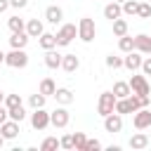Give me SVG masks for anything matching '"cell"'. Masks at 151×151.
<instances>
[{
  "label": "cell",
  "mask_w": 151,
  "mask_h": 151,
  "mask_svg": "<svg viewBox=\"0 0 151 151\" xmlns=\"http://www.w3.org/2000/svg\"><path fill=\"white\" fill-rule=\"evenodd\" d=\"M116 101H118V97L113 94V90H111V92H101V94H99V101H97L99 116L104 118V116L113 113V111H116Z\"/></svg>",
  "instance_id": "1"
},
{
  "label": "cell",
  "mask_w": 151,
  "mask_h": 151,
  "mask_svg": "<svg viewBox=\"0 0 151 151\" xmlns=\"http://www.w3.org/2000/svg\"><path fill=\"white\" fill-rule=\"evenodd\" d=\"M94 35H97V26H94V21H92L90 17H83V19L78 21V38H80L83 42H92Z\"/></svg>",
  "instance_id": "2"
},
{
  "label": "cell",
  "mask_w": 151,
  "mask_h": 151,
  "mask_svg": "<svg viewBox=\"0 0 151 151\" xmlns=\"http://www.w3.org/2000/svg\"><path fill=\"white\" fill-rule=\"evenodd\" d=\"M54 35H57V47H66V45H71V40L78 35V26H76V24H61V28H59Z\"/></svg>",
  "instance_id": "3"
},
{
  "label": "cell",
  "mask_w": 151,
  "mask_h": 151,
  "mask_svg": "<svg viewBox=\"0 0 151 151\" xmlns=\"http://www.w3.org/2000/svg\"><path fill=\"white\" fill-rule=\"evenodd\" d=\"M5 64L12 68H26L28 66V54L24 50H12L9 54H5Z\"/></svg>",
  "instance_id": "4"
},
{
  "label": "cell",
  "mask_w": 151,
  "mask_h": 151,
  "mask_svg": "<svg viewBox=\"0 0 151 151\" xmlns=\"http://www.w3.org/2000/svg\"><path fill=\"white\" fill-rule=\"evenodd\" d=\"M47 125H52V123H50V113L45 111V106L42 109H33V113H31V127L33 130H45Z\"/></svg>",
  "instance_id": "5"
},
{
  "label": "cell",
  "mask_w": 151,
  "mask_h": 151,
  "mask_svg": "<svg viewBox=\"0 0 151 151\" xmlns=\"http://www.w3.org/2000/svg\"><path fill=\"white\" fill-rule=\"evenodd\" d=\"M132 125H134L137 130H146V127H151V109H149V106L137 109L134 116H132Z\"/></svg>",
  "instance_id": "6"
},
{
  "label": "cell",
  "mask_w": 151,
  "mask_h": 151,
  "mask_svg": "<svg viewBox=\"0 0 151 151\" xmlns=\"http://www.w3.org/2000/svg\"><path fill=\"white\" fill-rule=\"evenodd\" d=\"M68 120H71V113H68L64 106H59V109H54V111L50 113V123H52L54 127H66Z\"/></svg>",
  "instance_id": "7"
},
{
  "label": "cell",
  "mask_w": 151,
  "mask_h": 151,
  "mask_svg": "<svg viewBox=\"0 0 151 151\" xmlns=\"http://www.w3.org/2000/svg\"><path fill=\"white\" fill-rule=\"evenodd\" d=\"M130 87H132V92L146 94V97H149V92H151V85H149L146 76H132V78H130Z\"/></svg>",
  "instance_id": "8"
},
{
  "label": "cell",
  "mask_w": 151,
  "mask_h": 151,
  "mask_svg": "<svg viewBox=\"0 0 151 151\" xmlns=\"http://www.w3.org/2000/svg\"><path fill=\"white\" fill-rule=\"evenodd\" d=\"M104 130L106 132H120L123 130V116L120 113H109V116H104Z\"/></svg>",
  "instance_id": "9"
},
{
  "label": "cell",
  "mask_w": 151,
  "mask_h": 151,
  "mask_svg": "<svg viewBox=\"0 0 151 151\" xmlns=\"http://www.w3.org/2000/svg\"><path fill=\"white\" fill-rule=\"evenodd\" d=\"M142 52H137V50H132V52H127V57H123V66L125 68H130L132 73L137 71V68H142Z\"/></svg>",
  "instance_id": "10"
},
{
  "label": "cell",
  "mask_w": 151,
  "mask_h": 151,
  "mask_svg": "<svg viewBox=\"0 0 151 151\" xmlns=\"http://www.w3.org/2000/svg\"><path fill=\"white\" fill-rule=\"evenodd\" d=\"M0 132H2L5 139H14V137L19 134V123L12 120V118H7L5 123H0Z\"/></svg>",
  "instance_id": "11"
},
{
  "label": "cell",
  "mask_w": 151,
  "mask_h": 151,
  "mask_svg": "<svg viewBox=\"0 0 151 151\" xmlns=\"http://www.w3.org/2000/svg\"><path fill=\"white\" fill-rule=\"evenodd\" d=\"M134 50L142 52V54H151V38H149L146 33L134 35Z\"/></svg>",
  "instance_id": "12"
},
{
  "label": "cell",
  "mask_w": 151,
  "mask_h": 151,
  "mask_svg": "<svg viewBox=\"0 0 151 151\" xmlns=\"http://www.w3.org/2000/svg\"><path fill=\"white\" fill-rule=\"evenodd\" d=\"M61 59H64V54H59L57 50H45V66L47 68H59Z\"/></svg>",
  "instance_id": "13"
},
{
  "label": "cell",
  "mask_w": 151,
  "mask_h": 151,
  "mask_svg": "<svg viewBox=\"0 0 151 151\" xmlns=\"http://www.w3.org/2000/svg\"><path fill=\"white\" fill-rule=\"evenodd\" d=\"M104 17H106V19H111V21H116L118 17H123V5H120V2H116V0H113V2H109V5L104 7Z\"/></svg>",
  "instance_id": "14"
},
{
  "label": "cell",
  "mask_w": 151,
  "mask_h": 151,
  "mask_svg": "<svg viewBox=\"0 0 151 151\" xmlns=\"http://www.w3.org/2000/svg\"><path fill=\"white\" fill-rule=\"evenodd\" d=\"M45 19L50 21V24H61V19H64V12H61V7H57V5H50L47 9H45Z\"/></svg>",
  "instance_id": "15"
},
{
  "label": "cell",
  "mask_w": 151,
  "mask_h": 151,
  "mask_svg": "<svg viewBox=\"0 0 151 151\" xmlns=\"http://www.w3.org/2000/svg\"><path fill=\"white\" fill-rule=\"evenodd\" d=\"M26 33H28L31 38H40V35L45 33L42 21H40V19H28V21H26Z\"/></svg>",
  "instance_id": "16"
},
{
  "label": "cell",
  "mask_w": 151,
  "mask_h": 151,
  "mask_svg": "<svg viewBox=\"0 0 151 151\" xmlns=\"http://www.w3.org/2000/svg\"><path fill=\"white\" fill-rule=\"evenodd\" d=\"M28 33L26 31H21V33H12V38H9V45H12V50H24L26 45H28Z\"/></svg>",
  "instance_id": "17"
},
{
  "label": "cell",
  "mask_w": 151,
  "mask_h": 151,
  "mask_svg": "<svg viewBox=\"0 0 151 151\" xmlns=\"http://www.w3.org/2000/svg\"><path fill=\"white\" fill-rule=\"evenodd\" d=\"M78 66H80V59H78L76 54H64V59H61V68H64L66 73L78 71Z\"/></svg>",
  "instance_id": "18"
},
{
  "label": "cell",
  "mask_w": 151,
  "mask_h": 151,
  "mask_svg": "<svg viewBox=\"0 0 151 151\" xmlns=\"http://www.w3.org/2000/svg\"><path fill=\"white\" fill-rule=\"evenodd\" d=\"M54 99H57L61 106H68V104L73 101V92H71L68 87H57V92H54Z\"/></svg>",
  "instance_id": "19"
},
{
  "label": "cell",
  "mask_w": 151,
  "mask_h": 151,
  "mask_svg": "<svg viewBox=\"0 0 151 151\" xmlns=\"http://www.w3.org/2000/svg\"><path fill=\"white\" fill-rule=\"evenodd\" d=\"M149 146V137L144 134V132H137V134H132L130 137V149H146Z\"/></svg>",
  "instance_id": "20"
},
{
  "label": "cell",
  "mask_w": 151,
  "mask_h": 151,
  "mask_svg": "<svg viewBox=\"0 0 151 151\" xmlns=\"http://www.w3.org/2000/svg\"><path fill=\"white\" fill-rule=\"evenodd\" d=\"M38 42H40L42 50H54V47H57V35H54V33H42V35L38 38Z\"/></svg>",
  "instance_id": "21"
},
{
  "label": "cell",
  "mask_w": 151,
  "mask_h": 151,
  "mask_svg": "<svg viewBox=\"0 0 151 151\" xmlns=\"http://www.w3.org/2000/svg\"><path fill=\"white\" fill-rule=\"evenodd\" d=\"M38 92H42L45 97H54V92H57L54 80H52V78H42V80H40V90H38Z\"/></svg>",
  "instance_id": "22"
},
{
  "label": "cell",
  "mask_w": 151,
  "mask_h": 151,
  "mask_svg": "<svg viewBox=\"0 0 151 151\" xmlns=\"http://www.w3.org/2000/svg\"><path fill=\"white\" fill-rule=\"evenodd\" d=\"M132 92V87H130V83H123V80H118L116 85H113V94L118 97V99H123V97H127Z\"/></svg>",
  "instance_id": "23"
},
{
  "label": "cell",
  "mask_w": 151,
  "mask_h": 151,
  "mask_svg": "<svg viewBox=\"0 0 151 151\" xmlns=\"http://www.w3.org/2000/svg\"><path fill=\"white\" fill-rule=\"evenodd\" d=\"M116 113H120V116H125V113H134V109H132V104H130L127 97H123V99L116 101Z\"/></svg>",
  "instance_id": "24"
},
{
  "label": "cell",
  "mask_w": 151,
  "mask_h": 151,
  "mask_svg": "<svg viewBox=\"0 0 151 151\" xmlns=\"http://www.w3.org/2000/svg\"><path fill=\"white\" fill-rule=\"evenodd\" d=\"M7 26H9V31H12V33H21V31H26V21H24V19H19V17H9Z\"/></svg>",
  "instance_id": "25"
},
{
  "label": "cell",
  "mask_w": 151,
  "mask_h": 151,
  "mask_svg": "<svg viewBox=\"0 0 151 151\" xmlns=\"http://www.w3.org/2000/svg\"><path fill=\"white\" fill-rule=\"evenodd\" d=\"M113 35H118V38H123V35H127V21L125 19H116L113 21Z\"/></svg>",
  "instance_id": "26"
},
{
  "label": "cell",
  "mask_w": 151,
  "mask_h": 151,
  "mask_svg": "<svg viewBox=\"0 0 151 151\" xmlns=\"http://www.w3.org/2000/svg\"><path fill=\"white\" fill-rule=\"evenodd\" d=\"M40 149H42V151H57V149H61V142H59L57 137H47V139H42Z\"/></svg>",
  "instance_id": "27"
},
{
  "label": "cell",
  "mask_w": 151,
  "mask_h": 151,
  "mask_svg": "<svg viewBox=\"0 0 151 151\" xmlns=\"http://www.w3.org/2000/svg\"><path fill=\"white\" fill-rule=\"evenodd\" d=\"M118 47H120V52H132L134 50V38H130V35H123L120 40H118Z\"/></svg>",
  "instance_id": "28"
},
{
  "label": "cell",
  "mask_w": 151,
  "mask_h": 151,
  "mask_svg": "<svg viewBox=\"0 0 151 151\" xmlns=\"http://www.w3.org/2000/svg\"><path fill=\"white\" fill-rule=\"evenodd\" d=\"M120 5H123V14H127V17H134L137 9H139V2H137V0H125V2H120Z\"/></svg>",
  "instance_id": "29"
},
{
  "label": "cell",
  "mask_w": 151,
  "mask_h": 151,
  "mask_svg": "<svg viewBox=\"0 0 151 151\" xmlns=\"http://www.w3.org/2000/svg\"><path fill=\"white\" fill-rule=\"evenodd\" d=\"M9 111V118L12 120H17V123H21L24 118H26V111H24V106L19 104V106H12V109H7Z\"/></svg>",
  "instance_id": "30"
},
{
  "label": "cell",
  "mask_w": 151,
  "mask_h": 151,
  "mask_svg": "<svg viewBox=\"0 0 151 151\" xmlns=\"http://www.w3.org/2000/svg\"><path fill=\"white\" fill-rule=\"evenodd\" d=\"M85 144H87L85 132H76V134H73V149H76V151H85Z\"/></svg>",
  "instance_id": "31"
},
{
  "label": "cell",
  "mask_w": 151,
  "mask_h": 151,
  "mask_svg": "<svg viewBox=\"0 0 151 151\" xmlns=\"http://www.w3.org/2000/svg\"><path fill=\"white\" fill-rule=\"evenodd\" d=\"M45 99H47V97H45L42 92H35V94H31L28 104H31L33 109H42V106H45Z\"/></svg>",
  "instance_id": "32"
},
{
  "label": "cell",
  "mask_w": 151,
  "mask_h": 151,
  "mask_svg": "<svg viewBox=\"0 0 151 151\" xmlns=\"http://www.w3.org/2000/svg\"><path fill=\"white\" fill-rule=\"evenodd\" d=\"M106 66H109V68H120V66H123V57L109 54V57H106Z\"/></svg>",
  "instance_id": "33"
},
{
  "label": "cell",
  "mask_w": 151,
  "mask_h": 151,
  "mask_svg": "<svg viewBox=\"0 0 151 151\" xmlns=\"http://www.w3.org/2000/svg\"><path fill=\"white\" fill-rule=\"evenodd\" d=\"M137 17H142V19H151V5H149V2H139Z\"/></svg>",
  "instance_id": "34"
},
{
  "label": "cell",
  "mask_w": 151,
  "mask_h": 151,
  "mask_svg": "<svg viewBox=\"0 0 151 151\" xmlns=\"http://www.w3.org/2000/svg\"><path fill=\"white\" fill-rule=\"evenodd\" d=\"M19 104H21V97H19V94H7V97H5V106H7V109L19 106Z\"/></svg>",
  "instance_id": "35"
},
{
  "label": "cell",
  "mask_w": 151,
  "mask_h": 151,
  "mask_svg": "<svg viewBox=\"0 0 151 151\" xmlns=\"http://www.w3.org/2000/svg\"><path fill=\"white\" fill-rule=\"evenodd\" d=\"M99 149H101V142H99V139H87L85 151H99Z\"/></svg>",
  "instance_id": "36"
},
{
  "label": "cell",
  "mask_w": 151,
  "mask_h": 151,
  "mask_svg": "<svg viewBox=\"0 0 151 151\" xmlns=\"http://www.w3.org/2000/svg\"><path fill=\"white\" fill-rule=\"evenodd\" d=\"M59 142H61V149H68V151L73 149V134H66V137H61Z\"/></svg>",
  "instance_id": "37"
},
{
  "label": "cell",
  "mask_w": 151,
  "mask_h": 151,
  "mask_svg": "<svg viewBox=\"0 0 151 151\" xmlns=\"http://www.w3.org/2000/svg\"><path fill=\"white\" fill-rule=\"evenodd\" d=\"M142 73H144V76H151V57H146V59L142 61Z\"/></svg>",
  "instance_id": "38"
},
{
  "label": "cell",
  "mask_w": 151,
  "mask_h": 151,
  "mask_svg": "<svg viewBox=\"0 0 151 151\" xmlns=\"http://www.w3.org/2000/svg\"><path fill=\"white\" fill-rule=\"evenodd\" d=\"M26 5H28V0H9V7H17V9H21Z\"/></svg>",
  "instance_id": "39"
},
{
  "label": "cell",
  "mask_w": 151,
  "mask_h": 151,
  "mask_svg": "<svg viewBox=\"0 0 151 151\" xmlns=\"http://www.w3.org/2000/svg\"><path fill=\"white\" fill-rule=\"evenodd\" d=\"M7 118H9V111H7V106H2V104H0V123H5Z\"/></svg>",
  "instance_id": "40"
},
{
  "label": "cell",
  "mask_w": 151,
  "mask_h": 151,
  "mask_svg": "<svg viewBox=\"0 0 151 151\" xmlns=\"http://www.w3.org/2000/svg\"><path fill=\"white\" fill-rule=\"evenodd\" d=\"M7 7H9V0H0V14H2Z\"/></svg>",
  "instance_id": "41"
},
{
  "label": "cell",
  "mask_w": 151,
  "mask_h": 151,
  "mask_svg": "<svg viewBox=\"0 0 151 151\" xmlns=\"http://www.w3.org/2000/svg\"><path fill=\"white\" fill-rule=\"evenodd\" d=\"M0 64H5V52L0 50Z\"/></svg>",
  "instance_id": "42"
},
{
  "label": "cell",
  "mask_w": 151,
  "mask_h": 151,
  "mask_svg": "<svg viewBox=\"0 0 151 151\" xmlns=\"http://www.w3.org/2000/svg\"><path fill=\"white\" fill-rule=\"evenodd\" d=\"M2 144H5V137H2V132H0V149H2Z\"/></svg>",
  "instance_id": "43"
},
{
  "label": "cell",
  "mask_w": 151,
  "mask_h": 151,
  "mask_svg": "<svg viewBox=\"0 0 151 151\" xmlns=\"http://www.w3.org/2000/svg\"><path fill=\"white\" fill-rule=\"evenodd\" d=\"M2 101H5V94H2V92H0V104H2Z\"/></svg>",
  "instance_id": "44"
},
{
  "label": "cell",
  "mask_w": 151,
  "mask_h": 151,
  "mask_svg": "<svg viewBox=\"0 0 151 151\" xmlns=\"http://www.w3.org/2000/svg\"><path fill=\"white\" fill-rule=\"evenodd\" d=\"M116 2H125V0H116Z\"/></svg>",
  "instance_id": "45"
}]
</instances>
